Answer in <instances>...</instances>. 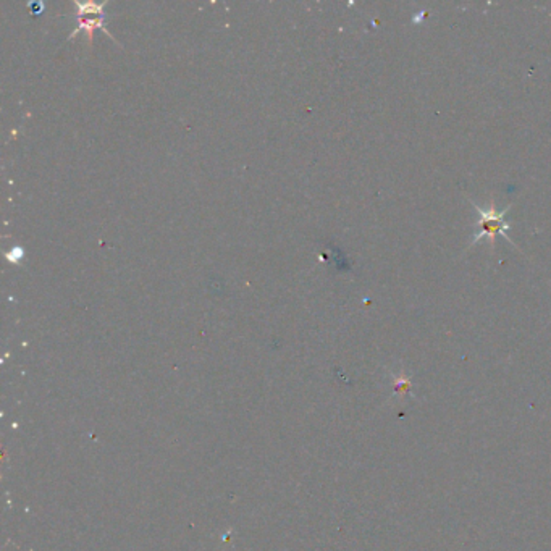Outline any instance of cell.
I'll list each match as a JSON object with an SVG mask.
<instances>
[{"mask_svg":"<svg viewBox=\"0 0 551 551\" xmlns=\"http://www.w3.org/2000/svg\"><path fill=\"white\" fill-rule=\"evenodd\" d=\"M472 202V201H471ZM472 206L477 208V212L480 213V220H479V231L474 235L471 245H475L479 240H482V238H489L490 241V246L493 247L495 246V238L498 235H503L506 240L511 241V236L508 235V231L511 230V227L506 223V220H504V216H506V212L509 211V207L504 208V211H498V208L495 207V204H490V207H480L475 204V202H472Z\"/></svg>","mask_w":551,"mask_h":551,"instance_id":"6da1fadb","label":"cell"},{"mask_svg":"<svg viewBox=\"0 0 551 551\" xmlns=\"http://www.w3.org/2000/svg\"><path fill=\"white\" fill-rule=\"evenodd\" d=\"M74 7H77V11H74L77 28H74V31L72 33L69 39H73L81 31H86V34H88V38H89V44H92V33H94V30L106 31V28H104V18H106V15H104V5L102 4H89V2L88 4H78L77 2L74 4Z\"/></svg>","mask_w":551,"mask_h":551,"instance_id":"7a4b0ae2","label":"cell"},{"mask_svg":"<svg viewBox=\"0 0 551 551\" xmlns=\"http://www.w3.org/2000/svg\"><path fill=\"white\" fill-rule=\"evenodd\" d=\"M393 394L396 396H408V394H413V380H411V375L408 374H398L393 377Z\"/></svg>","mask_w":551,"mask_h":551,"instance_id":"3957f363","label":"cell"}]
</instances>
